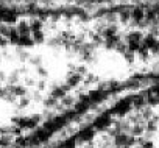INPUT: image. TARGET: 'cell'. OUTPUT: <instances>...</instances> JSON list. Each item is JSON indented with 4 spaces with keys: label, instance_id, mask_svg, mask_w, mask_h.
I'll use <instances>...</instances> for the list:
<instances>
[{
    "label": "cell",
    "instance_id": "1",
    "mask_svg": "<svg viewBox=\"0 0 159 148\" xmlns=\"http://www.w3.org/2000/svg\"><path fill=\"white\" fill-rule=\"evenodd\" d=\"M114 143L117 148H129L136 143V137L128 132H119L117 136H114Z\"/></svg>",
    "mask_w": 159,
    "mask_h": 148
},
{
    "label": "cell",
    "instance_id": "2",
    "mask_svg": "<svg viewBox=\"0 0 159 148\" xmlns=\"http://www.w3.org/2000/svg\"><path fill=\"white\" fill-rule=\"evenodd\" d=\"M142 39H143V36H142L140 31H131V33H128L126 38H125L126 45H140V44H142Z\"/></svg>",
    "mask_w": 159,
    "mask_h": 148
},
{
    "label": "cell",
    "instance_id": "3",
    "mask_svg": "<svg viewBox=\"0 0 159 148\" xmlns=\"http://www.w3.org/2000/svg\"><path fill=\"white\" fill-rule=\"evenodd\" d=\"M131 19L136 22V24H142L145 20V10L140 8V7H136L131 10Z\"/></svg>",
    "mask_w": 159,
    "mask_h": 148
},
{
    "label": "cell",
    "instance_id": "4",
    "mask_svg": "<svg viewBox=\"0 0 159 148\" xmlns=\"http://www.w3.org/2000/svg\"><path fill=\"white\" fill-rule=\"evenodd\" d=\"M16 28H17V31H19L20 36H24V34H31V31H30V22H28V20H19L17 25H16Z\"/></svg>",
    "mask_w": 159,
    "mask_h": 148
},
{
    "label": "cell",
    "instance_id": "5",
    "mask_svg": "<svg viewBox=\"0 0 159 148\" xmlns=\"http://www.w3.org/2000/svg\"><path fill=\"white\" fill-rule=\"evenodd\" d=\"M81 75H78L76 72H73V73H70V75L67 77V86L69 87H73V86H76V84H80L81 83Z\"/></svg>",
    "mask_w": 159,
    "mask_h": 148
},
{
    "label": "cell",
    "instance_id": "6",
    "mask_svg": "<svg viewBox=\"0 0 159 148\" xmlns=\"http://www.w3.org/2000/svg\"><path fill=\"white\" fill-rule=\"evenodd\" d=\"M119 44H120V36H119V34H114V36L105 39V45H106V48H117Z\"/></svg>",
    "mask_w": 159,
    "mask_h": 148
},
{
    "label": "cell",
    "instance_id": "7",
    "mask_svg": "<svg viewBox=\"0 0 159 148\" xmlns=\"http://www.w3.org/2000/svg\"><path fill=\"white\" fill-rule=\"evenodd\" d=\"M33 45H34V41H33L31 34H24V36H20V39H19V47L28 48V47H33Z\"/></svg>",
    "mask_w": 159,
    "mask_h": 148
},
{
    "label": "cell",
    "instance_id": "8",
    "mask_svg": "<svg viewBox=\"0 0 159 148\" xmlns=\"http://www.w3.org/2000/svg\"><path fill=\"white\" fill-rule=\"evenodd\" d=\"M30 31L34 33V31H42V20L41 19H34L30 22Z\"/></svg>",
    "mask_w": 159,
    "mask_h": 148
},
{
    "label": "cell",
    "instance_id": "9",
    "mask_svg": "<svg viewBox=\"0 0 159 148\" xmlns=\"http://www.w3.org/2000/svg\"><path fill=\"white\" fill-rule=\"evenodd\" d=\"M31 38H33L34 44H42V42L45 41V36H44L42 31H34V33H31Z\"/></svg>",
    "mask_w": 159,
    "mask_h": 148
},
{
    "label": "cell",
    "instance_id": "10",
    "mask_svg": "<svg viewBox=\"0 0 159 148\" xmlns=\"http://www.w3.org/2000/svg\"><path fill=\"white\" fill-rule=\"evenodd\" d=\"M136 53H137L142 59H147V58H148V55H150V50H148L145 45H142V44H140V47H139V50H137Z\"/></svg>",
    "mask_w": 159,
    "mask_h": 148
},
{
    "label": "cell",
    "instance_id": "11",
    "mask_svg": "<svg viewBox=\"0 0 159 148\" xmlns=\"http://www.w3.org/2000/svg\"><path fill=\"white\" fill-rule=\"evenodd\" d=\"M123 56L126 58V61H129V62H133L134 61V52H131L129 48H126L125 52H123Z\"/></svg>",
    "mask_w": 159,
    "mask_h": 148
},
{
    "label": "cell",
    "instance_id": "12",
    "mask_svg": "<svg viewBox=\"0 0 159 148\" xmlns=\"http://www.w3.org/2000/svg\"><path fill=\"white\" fill-rule=\"evenodd\" d=\"M56 103H58V100H56V98H53V97H50V98H47V100L44 101V105H45L47 108H52V106H56Z\"/></svg>",
    "mask_w": 159,
    "mask_h": 148
},
{
    "label": "cell",
    "instance_id": "13",
    "mask_svg": "<svg viewBox=\"0 0 159 148\" xmlns=\"http://www.w3.org/2000/svg\"><path fill=\"white\" fill-rule=\"evenodd\" d=\"M140 146L142 148H154V143L151 140H140Z\"/></svg>",
    "mask_w": 159,
    "mask_h": 148
},
{
    "label": "cell",
    "instance_id": "14",
    "mask_svg": "<svg viewBox=\"0 0 159 148\" xmlns=\"http://www.w3.org/2000/svg\"><path fill=\"white\" fill-rule=\"evenodd\" d=\"M17 80H19V73H17V70H16V72L11 73V77H10V84H14Z\"/></svg>",
    "mask_w": 159,
    "mask_h": 148
},
{
    "label": "cell",
    "instance_id": "15",
    "mask_svg": "<svg viewBox=\"0 0 159 148\" xmlns=\"http://www.w3.org/2000/svg\"><path fill=\"white\" fill-rule=\"evenodd\" d=\"M61 100H62V105H66V106H72V105H73V100H72L70 97H67V95L62 97Z\"/></svg>",
    "mask_w": 159,
    "mask_h": 148
},
{
    "label": "cell",
    "instance_id": "16",
    "mask_svg": "<svg viewBox=\"0 0 159 148\" xmlns=\"http://www.w3.org/2000/svg\"><path fill=\"white\" fill-rule=\"evenodd\" d=\"M28 103H30V98L28 97H20V101H19V106L20 108H25Z\"/></svg>",
    "mask_w": 159,
    "mask_h": 148
},
{
    "label": "cell",
    "instance_id": "17",
    "mask_svg": "<svg viewBox=\"0 0 159 148\" xmlns=\"http://www.w3.org/2000/svg\"><path fill=\"white\" fill-rule=\"evenodd\" d=\"M8 44H10V41H8L7 38H3V36L0 38V47H5V45H8Z\"/></svg>",
    "mask_w": 159,
    "mask_h": 148
},
{
    "label": "cell",
    "instance_id": "18",
    "mask_svg": "<svg viewBox=\"0 0 159 148\" xmlns=\"http://www.w3.org/2000/svg\"><path fill=\"white\" fill-rule=\"evenodd\" d=\"M38 73H39L41 77H47V70L44 67H38Z\"/></svg>",
    "mask_w": 159,
    "mask_h": 148
},
{
    "label": "cell",
    "instance_id": "19",
    "mask_svg": "<svg viewBox=\"0 0 159 148\" xmlns=\"http://www.w3.org/2000/svg\"><path fill=\"white\" fill-rule=\"evenodd\" d=\"M39 59H41V58H39V56H34V58H33V59H31V62H33V64H34V65H38V64H39Z\"/></svg>",
    "mask_w": 159,
    "mask_h": 148
},
{
    "label": "cell",
    "instance_id": "20",
    "mask_svg": "<svg viewBox=\"0 0 159 148\" xmlns=\"http://www.w3.org/2000/svg\"><path fill=\"white\" fill-rule=\"evenodd\" d=\"M27 84H28V86H33V84H34V80H33V78H28V80H27Z\"/></svg>",
    "mask_w": 159,
    "mask_h": 148
},
{
    "label": "cell",
    "instance_id": "21",
    "mask_svg": "<svg viewBox=\"0 0 159 148\" xmlns=\"http://www.w3.org/2000/svg\"><path fill=\"white\" fill-rule=\"evenodd\" d=\"M5 80V75H3V72H0V81H3Z\"/></svg>",
    "mask_w": 159,
    "mask_h": 148
},
{
    "label": "cell",
    "instance_id": "22",
    "mask_svg": "<svg viewBox=\"0 0 159 148\" xmlns=\"http://www.w3.org/2000/svg\"><path fill=\"white\" fill-rule=\"evenodd\" d=\"M134 148H142V146H140V145H139V146H134Z\"/></svg>",
    "mask_w": 159,
    "mask_h": 148
},
{
    "label": "cell",
    "instance_id": "23",
    "mask_svg": "<svg viewBox=\"0 0 159 148\" xmlns=\"http://www.w3.org/2000/svg\"><path fill=\"white\" fill-rule=\"evenodd\" d=\"M84 2H92V0H84Z\"/></svg>",
    "mask_w": 159,
    "mask_h": 148
},
{
    "label": "cell",
    "instance_id": "24",
    "mask_svg": "<svg viewBox=\"0 0 159 148\" xmlns=\"http://www.w3.org/2000/svg\"><path fill=\"white\" fill-rule=\"evenodd\" d=\"M97 2H103V0H97Z\"/></svg>",
    "mask_w": 159,
    "mask_h": 148
},
{
    "label": "cell",
    "instance_id": "25",
    "mask_svg": "<svg viewBox=\"0 0 159 148\" xmlns=\"http://www.w3.org/2000/svg\"><path fill=\"white\" fill-rule=\"evenodd\" d=\"M0 38H2V36H0Z\"/></svg>",
    "mask_w": 159,
    "mask_h": 148
}]
</instances>
